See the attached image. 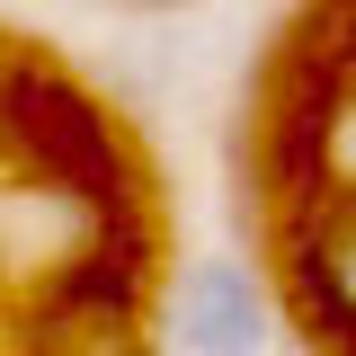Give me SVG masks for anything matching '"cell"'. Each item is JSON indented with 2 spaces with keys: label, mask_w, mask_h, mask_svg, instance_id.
Here are the masks:
<instances>
[{
  "label": "cell",
  "mask_w": 356,
  "mask_h": 356,
  "mask_svg": "<svg viewBox=\"0 0 356 356\" xmlns=\"http://www.w3.org/2000/svg\"><path fill=\"white\" fill-rule=\"evenodd\" d=\"M178 348L187 356H259L267 348V294H259V276L250 267H232V259H196L187 276H178Z\"/></svg>",
  "instance_id": "cell-1"
},
{
  "label": "cell",
  "mask_w": 356,
  "mask_h": 356,
  "mask_svg": "<svg viewBox=\"0 0 356 356\" xmlns=\"http://www.w3.org/2000/svg\"><path fill=\"white\" fill-rule=\"evenodd\" d=\"M321 276H330V303L356 321V222L339 232V241H330V250H321Z\"/></svg>",
  "instance_id": "cell-2"
}]
</instances>
